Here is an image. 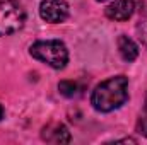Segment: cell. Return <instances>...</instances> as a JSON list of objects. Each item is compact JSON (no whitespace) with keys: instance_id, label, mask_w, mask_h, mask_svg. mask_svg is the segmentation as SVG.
<instances>
[{"instance_id":"obj_1","label":"cell","mask_w":147,"mask_h":145,"mask_svg":"<svg viewBox=\"0 0 147 145\" xmlns=\"http://www.w3.org/2000/svg\"><path fill=\"white\" fill-rule=\"evenodd\" d=\"M128 99V79L125 75H116L101 82L91 96V104L96 111L110 113L125 104Z\"/></svg>"},{"instance_id":"obj_10","label":"cell","mask_w":147,"mask_h":145,"mask_svg":"<svg viewBox=\"0 0 147 145\" xmlns=\"http://www.w3.org/2000/svg\"><path fill=\"white\" fill-rule=\"evenodd\" d=\"M137 132H139L140 135L147 137V118H140V119H139V123H137Z\"/></svg>"},{"instance_id":"obj_11","label":"cell","mask_w":147,"mask_h":145,"mask_svg":"<svg viewBox=\"0 0 147 145\" xmlns=\"http://www.w3.org/2000/svg\"><path fill=\"white\" fill-rule=\"evenodd\" d=\"M3 118V108H2V104H0V119Z\"/></svg>"},{"instance_id":"obj_5","label":"cell","mask_w":147,"mask_h":145,"mask_svg":"<svg viewBox=\"0 0 147 145\" xmlns=\"http://www.w3.org/2000/svg\"><path fill=\"white\" fill-rule=\"evenodd\" d=\"M134 10H135L134 0H115L105 9V14L111 21H127L132 17Z\"/></svg>"},{"instance_id":"obj_12","label":"cell","mask_w":147,"mask_h":145,"mask_svg":"<svg viewBox=\"0 0 147 145\" xmlns=\"http://www.w3.org/2000/svg\"><path fill=\"white\" fill-rule=\"evenodd\" d=\"M144 108H146V111H147V96H146V104H144Z\"/></svg>"},{"instance_id":"obj_2","label":"cell","mask_w":147,"mask_h":145,"mask_svg":"<svg viewBox=\"0 0 147 145\" xmlns=\"http://www.w3.org/2000/svg\"><path fill=\"white\" fill-rule=\"evenodd\" d=\"M29 53L33 58L50 65L51 68H63L69 62V50L58 39L36 41L31 44Z\"/></svg>"},{"instance_id":"obj_4","label":"cell","mask_w":147,"mask_h":145,"mask_svg":"<svg viewBox=\"0 0 147 145\" xmlns=\"http://www.w3.org/2000/svg\"><path fill=\"white\" fill-rule=\"evenodd\" d=\"M39 15L43 21L58 24L69 17V3L65 0H41Z\"/></svg>"},{"instance_id":"obj_7","label":"cell","mask_w":147,"mask_h":145,"mask_svg":"<svg viewBox=\"0 0 147 145\" xmlns=\"http://www.w3.org/2000/svg\"><path fill=\"white\" fill-rule=\"evenodd\" d=\"M118 51H120V56L125 60V62H134L137 56H139V48L137 44L130 39L128 36H120L118 38Z\"/></svg>"},{"instance_id":"obj_13","label":"cell","mask_w":147,"mask_h":145,"mask_svg":"<svg viewBox=\"0 0 147 145\" xmlns=\"http://www.w3.org/2000/svg\"><path fill=\"white\" fill-rule=\"evenodd\" d=\"M98 2H106V0H98Z\"/></svg>"},{"instance_id":"obj_9","label":"cell","mask_w":147,"mask_h":145,"mask_svg":"<svg viewBox=\"0 0 147 145\" xmlns=\"http://www.w3.org/2000/svg\"><path fill=\"white\" fill-rule=\"evenodd\" d=\"M137 33H139V38L142 39V43L147 46V17H144L137 28Z\"/></svg>"},{"instance_id":"obj_8","label":"cell","mask_w":147,"mask_h":145,"mask_svg":"<svg viewBox=\"0 0 147 145\" xmlns=\"http://www.w3.org/2000/svg\"><path fill=\"white\" fill-rule=\"evenodd\" d=\"M58 91H60V94L65 96V97H74V96L79 94V85H77L74 80H62V82L58 84Z\"/></svg>"},{"instance_id":"obj_3","label":"cell","mask_w":147,"mask_h":145,"mask_svg":"<svg viewBox=\"0 0 147 145\" xmlns=\"http://www.w3.org/2000/svg\"><path fill=\"white\" fill-rule=\"evenodd\" d=\"M26 12L17 0H0V36H9L22 29Z\"/></svg>"},{"instance_id":"obj_6","label":"cell","mask_w":147,"mask_h":145,"mask_svg":"<svg viewBox=\"0 0 147 145\" xmlns=\"http://www.w3.org/2000/svg\"><path fill=\"white\" fill-rule=\"evenodd\" d=\"M41 137H43V140H46L50 144H69L70 142V133H69L67 126L62 123H50L48 126L43 128Z\"/></svg>"}]
</instances>
